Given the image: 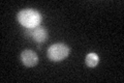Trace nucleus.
I'll use <instances>...</instances> for the list:
<instances>
[{
    "label": "nucleus",
    "instance_id": "1",
    "mask_svg": "<svg viewBox=\"0 0 124 83\" xmlns=\"http://www.w3.org/2000/svg\"><path fill=\"white\" fill-rule=\"evenodd\" d=\"M18 21L19 23L24 26L26 29L35 28L40 25L42 21V16L39 11L32 9H26L18 13Z\"/></svg>",
    "mask_w": 124,
    "mask_h": 83
},
{
    "label": "nucleus",
    "instance_id": "2",
    "mask_svg": "<svg viewBox=\"0 0 124 83\" xmlns=\"http://www.w3.org/2000/svg\"><path fill=\"white\" fill-rule=\"evenodd\" d=\"M69 53L70 49L68 48V46L62 43H57L49 47L46 55L51 61H62L68 56Z\"/></svg>",
    "mask_w": 124,
    "mask_h": 83
},
{
    "label": "nucleus",
    "instance_id": "3",
    "mask_svg": "<svg viewBox=\"0 0 124 83\" xmlns=\"http://www.w3.org/2000/svg\"><path fill=\"white\" fill-rule=\"evenodd\" d=\"M21 61L23 65L27 68H32V66L36 65L38 62V56L37 54L32 50H24L21 53Z\"/></svg>",
    "mask_w": 124,
    "mask_h": 83
},
{
    "label": "nucleus",
    "instance_id": "4",
    "mask_svg": "<svg viewBox=\"0 0 124 83\" xmlns=\"http://www.w3.org/2000/svg\"><path fill=\"white\" fill-rule=\"evenodd\" d=\"M26 32L36 43H42L48 38V31H46V28H44L41 26L35 27V28H31V29H26Z\"/></svg>",
    "mask_w": 124,
    "mask_h": 83
},
{
    "label": "nucleus",
    "instance_id": "5",
    "mask_svg": "<svg viewBox=\"0 0 124 83\" xmlns=\"http://www.w3.org/2000/svg\"><path fill=\"white\" fill-rule=\"evenodd\" d=\"M85 62H86L87 66H89V68H95L99 62V57H98V55L95 53H89V54H87Z\"/></svg>",
    "mask_w": 124,
    "mask_h": 83
}]
</instances>
